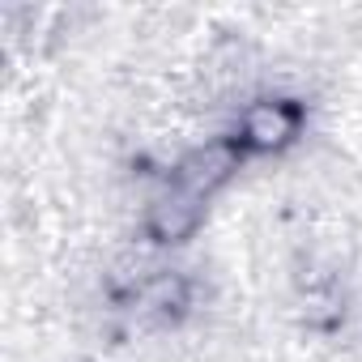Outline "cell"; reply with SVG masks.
<instances>
[{
	"label": "cell",
	"instance_id": "6da1fadb",
	"mask_svg": "<svg viewBox=\"0 0 362 362\" xmlns=\"http://www.w3.org/2000/svg\"><path fill=\"white\" fill-rule=\"evenodd\" d=\"M286 136H294V111L281 107V103H260L247 111V124H243V141L247 145H260V149H273L281 145Z\"/></svg>",
	"mask_w": 362,
	"mask_h": 362
}]
</instances>
